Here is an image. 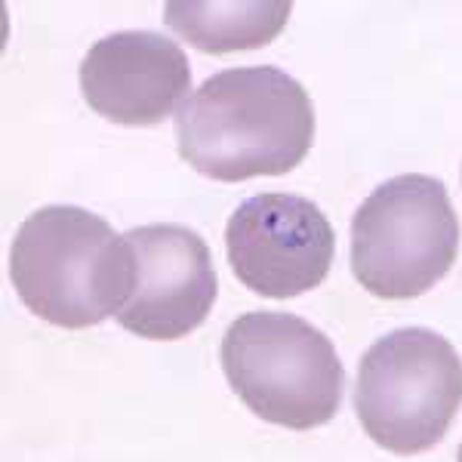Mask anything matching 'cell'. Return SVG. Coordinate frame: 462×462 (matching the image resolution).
Wrapping results in <instances>:
<instances>
[{
	"label": "cell",
	"instance_id": "obj_10",
	"mask_svg": "<svg viewBox=\"0 0 462 462\" xmlns=\"http://www.w3.org/2000/svg\"><path fill=\"white\" fill-rule=\"evenodd\" d=\"M459 462H462V447H459Z\"/></svg>",
	"mask_w": 462,
	"mask_h": 462
},
{
	"label": "cell",
	"instance_id": "obj_3",
	"mask_svg": "<svg viewBox=\"0 0 462 462\" xmlns=\"http://www.w3.org/2000/svg\"><path fill=\"white\" fill-rule=\"evenodd\" d=\"M222 370L259 420L293 431L339 413L346 370L333 342L287 311H247L222 337Z\"/></svg>",
	"mask_w": 462,
	"mask_h": 462
},
{
	"label": "cell",
	"instance_id": "obj_9",
	"mask_svg": "<svg viewBox=\"0 0 462 462\" xmlns=\"http://www.w3.org/2000/svg\"><path fill=\"white\" fill-rule=\"evenodd\" d=\"M293 4L265 0H173L163 6V22L200 53H241L272 43L284 32Z\"/></svg>",
	"mask_w": 462,
	"mask_h": 462
},
{
	"label": "cell",
	"instance_id": "obj_7",
	"mask_svg": "<svg viewBox=\"0 0 462 462\" xmlns=\"http://www.w3.org/2000/svg\"><path fill=\"white\" fill-rule=\"evenodd\" d=\"M136 256V284L117 324L143 339H182L210 315L219 281L210 247L198 231L158 222L126 231Z\"/></svg>",
	"mask_w": 462,
	"mask_h": 462
},
{
	"label": "cell",
	"instance_id": "obj_2",
	"mask_svg": "<svg viewBox=\"0 0 462 462\" xmlns=\"http://www.w3.org/2000/svg\"><path fill=\"white\" fill-rule=\"evenodd\" d=\"M10 281L32 315L65 330L117 318L136 284V256L102 216L71 204L41 207L10 247Z\"/></svg>",
	"mask_w": 462,
	"mask_h": 462
},
{
	"label": "cell",
	"instance_id": "obj_4",
	"mask_svg": "<svg viewBox=\"0 0 462 462\" xmlns=\"http://www.w3.org/2000/svg\"><path fill=\"white\" fill-rule=\"evenodd\" d=\"M462 407V357L441 333L404 327L361 357L355 413L389 453L416 457L450 431Z\"/></svg>",
	"mask_w": 462,
	"mask_h": 462
},
{
	"label": "cell",
	"instance_id": "obj_6",
	"mask_svg": "<svg viewBox=\"0 0 462 462\" xmlns=\"http://www.w3.org/2000/svg\"><path fill=\"white\" fill-rule=\"evenodd\" d=\"M337 235L318 204L300 195H253L228 216L226 256L235 278L265 300H293L324 284Z\"/></svg>",
	"mask_w": 462,
	"mask_h": 462
},
{
	"label": "cell",
	"instance_id": "obj_5",
	"mask_svg": "<svg viewBox=\"0 0 462 462\" xmlns=\"http://www.w3.org/2000/svg\"><path fill=\"white\" fill-rule=\"evenodd\" d=\"M459 219L441 179L404 173L355 210L352 272L379 300H416L457 263Z\"/></svg>",
	"mask_w": 462,
	"mask_h": 462
},
{
	"label": "cell",
	"instance_id": "obj_1",
	"mask_svg": "<svg viewBox=\"0 0 462 462\" xmlns=\"http://www.w3.org/2000/svg\"><path fill=\"white\" fill-rule=\"evenodd\" d=\"M315 143V106L274 65L226 69L207 78L176 115L179 158L216 182L284 176Z\"/></svg>",
	"mask_w": 462,
	"mask_h": 462
},
{
	"label": "cell",
	"instance_id": "obj_8",
	"mask_svg": "<svg viewBox=\"0 0 462 462\" xmlns=\"http://www.w3.org/2000/svg\"><path fill=\"white\" fill-rule=\"evenodd\" d=\"M84 102L121 126H154L191 89V65L158 32H117L87 50L78 71Z\"/></svg>",
	"mask_w": 462,
	"mask_h": 462
}]
</instances>
